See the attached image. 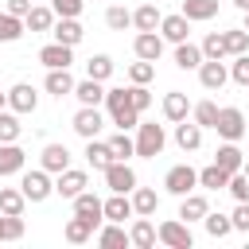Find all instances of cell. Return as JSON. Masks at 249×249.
I'll return each mask as SVG.
<instances>
[{
  "label": "cell",
  "instance_id": "cell-1",
  "mask_svg": "<svg viewBox=\"0 0 249 249\" xmlns=\"http://www.w3.org/2000/svg\"><path fill=\"white\" fill-rule=\"evenodd\" d=\"M105 109H109L113 124H117V128H124V132L140 124V109L132 105V93H128L124 86H117V89H105Z\"/></svg>",
  "mask_w": 249,
  "mask_h": 249
},
{
  "label": "cell",
  "instance_id": "cell-2",
  "mask_svg": "<svg viewBox=\"0 0 249 249\" xmlns=\"http://www.w3.org/2000/svg\"><path fill=\"white\" fill-rule=\"evenodd\" d=\"M163 144H167V136H163V124H156V121H148V124H136V156H144V160H156V156L163 152Z\"/></svg>",
  "mask_w": 249,
  "mask_h": 249
},
{
  "label": "cell",
  "instance_id": "cell-3",
  "mask_svg": "<svg viewBox=\"0 0 249 249\" xmlns=\"http://www.w3.org/2000/svg\"><path fill=\"white\" fill-rule=\"evenodd\" d=\"M19 191L27 195V202H47L54 195V183H51V171L47 167H35V171H23L19 179Z\"/></svg>",
  "mask_w": 249,
  "mask_h": 249
},
{
  "label": "cell",
  "instance_id": "cell-4",
  "mask_svg": "<svg viewBox=\"0 0 249 249\" xmlns=\"http://www.w3.org/2000/svg\"><path fill=\"white\" fill-rule=\"evenodd\" d=\"M101 175H105V187L117 191V195H132L136 191V171L128 167V160H113Z\"/></svg>",
  "mask_w": 249,
  "mask_h": 249
},
{
  "label": "cell",
  "instance_id": "cell-5",
  "mask_svg": "<svg viewBox=\"0 0 249 249\" xmlns=\"http://www.w3.org/2000/svg\"><path fill=\"white\" fill-rule=\"evenodd\" d=\"M245 113L237 109V105H226V109H218V124H214V132L222 136V140H241L245 136Z\"/></svg>",
  "mask_w": 249,
  "mask_h": 249
},
{
  "label": "cell",
  "instance_id": "cell-6",
  "mask_svg": "<svg viewBox=\"0 0 249 249\" xmlns=\"http://www.w3.org/2000/svg\"><path fill=\"white\" fill-rule=\"evenodd\" d=\"M163 187H167L171 195H179V198H183V195H191V191L198 187V171H195L191 163H175V167L163 175Z\"/></svg>",
  "mask_w": 249,
  "mask_h": 249
},
{
  "label": "cell",
  "instance_id": "cell-7",
  "mask_svg": "<svg viewBox=\"0 0 249 249\" xmlns=\"http://www.w3.org/2000/svg\"><path fill=\"white\" fill-rule=\"evenodd\" d=\"M156 230H160V241L171 245V249H191V245H195V237H191V222H183V218L160 222Z\"/></svg>",
  "mask_w": 249,
  "mask_h": 249
},
{
  "label": "cell",
  "instance_id": "cell-8",
  "mask_svg": "<svg viewBox=\"0 0 249 249\" xmlns=\"http://www.w3.org/2000/svg\"><path fill=\"white\" fill-rule=\"evenodd\" d=\"M101 128H105V117L97 113V105H82V109L74 113V132H78L82 140H93Z\"/></svg>",
  "mask_w": 249,
  "mask_h": 249
},
{
  "label": "cell",
  "instance_id": "cell-9",
  "mask_svg": "<svg viewBox=\"0 0 249 249\" xmlns=\"http://www.w3.org/2000/svg\"><path fill=\"white\" fill-rule=\"evenodd\" d=\"M86 187H89V175L78 171V167H66V171H58V179H54V195H62V198H78Z\"/></svg>",
  "mask_w": 249,
  "mask_h": 249
},
{
  "label": "cell",
  "instance_id": "cell-10",
  "mask_svg": "<svg viewBox=\"0 0 249 249\" xmlns=\"http://www.w3.org/2000/svg\"><path fill=\"white\" fill-rule=\"evenodd\" d=\"M35 105H39V93H35L31 82H16L8 89V109L12 113H35Z\"/></svg>",
  "mask_w": 249,
  "mask_h": 249
},
{
  "label": "cell",
  "instance_id": "cell-11",
  "mask_svg": "<svg viewBox=\"0 0 249 249\" xmlns=\"http://www.w3.org/2000/svg\"><path fill=\"white\" fill-rule=\"evenodd\" d=\"M160 35H163V43H187V35H191V19H187L183 12L163 16V19H160Z\"/></svg>",
  "mask_w": 249,
  "mask_h": 249
},
{
  "label": "cell",
  "instance_id": "cell-12",
  "mask_svg": "<svg viewBox=\"0 0 249 249\" xmlns=\"http://www.w3.org/2000/svg\"><path fill=\"white\" fill-rule=\"evenodd\" d=\"M132 51H136V58H148V62H156V58L163 54V35H160V31H136V39H132Z\"/></svg>",
  "mask_w": 249,
  "mask_h": 249
},
{
  "label": "cell",
  "instance_id": "cell-13",
  "mask_svg": "<svg viewBox=\"0 0 249 249\" xmlns=\"http://www.w3.org/2000/svg\"><path fill=\"white\" fill-rule=\"evenodd\" d=\"M39 62L47 66V70H62V66H70L74 62V47H66V43H47L43 51H39Z\"/></svg>",
  "mask_w": 249,
  "mask_h": 249
},
{
  "label": "cell",
  "instance_id": "cell-14",
  "mask_svg": "<svg viewBox=\"0 0 249 249\" xmlns=\"http://www.w3.org/2000/svg\"><path fill=\"white\" fill-rule=\"evenodd\" d=\"M198 82H202L206 89H222V86L230 82L226 62H222V58H202V66H198Z\"/></svg>",
  "mask_w": 249,
  "mask_h": 249
},
{
  "label": "cell",
  "instance_id": "cell-15",
  "mask_svg": "<svg viewBox=\"0 0 249 249\" xmlns=\"http://www.w3.org/2000/svg\"><path fill=\"white\" fill-rule=\"evenodd\" d=\"M70 202H74V214H82V218H89V222L101 226V218H105V202H101L93 191H82V195L70 198Z\"/></svg>",
  "mask_w": 249,
  "mask_h": 249
},
{
  "label": "cell",
  "instance_id": "cell-16",
  "mask_svg": "<svg viewBox=\"0 0 249 249\" xmlns=\"http://www.w3.org/2000/svg\"><path fill=\"white\" fill-rule=\"evenodd\" d=\"M128 237H132V245H136V249H152V245L160 241V230L148 222V214H136V222H132Z\"/></svg>",
  "mask_w": 249,
  "mask_h": 249
},
{
  "label": "cell",
  "instance_id": "cell-17",
  "mask_svg": "<svg viewBox=\"0 0 249 249\" xmlns=\"http://www.w3.org/2000/svg\"><path fill=\"white\" fill-rule=\"evenodd\" d=\"M163 117L171 121V124H179V121H187V113H191V101H187V93H179V89H171V93H163Z\"/></svg>",
  "mask_w": 249,
  "mask_h": 249
},
{
  "label": "cell",
  "instance_id": "cell-18",
  "mask_svg": "<svg viewBox=\"0 0 249 249\" xmlns=\"http://www.w3.org/2000/svg\"><path fill=\"white\" fill-rule=\"evenodd\" d=\"M39 167H47L51 175L66 171V167H70V152H66V144H47L43 156H39Z\"/></svg>",
  "mask_w": 249,
  "mask_h": 249
},
{
  "label": "cell",
  "instance_id": "cell-19",
  "mask_svg": "<svg viewBox=\"0 0 249 249\" xmlns=\"http://www.w3.org/2000/svg\"><path fill=\"white\" fill-rule=\"evenodd\" d=\"M86 160H89V167L93 171H105L109 163H113V148H109V140H86Z\"/></svg>",
  "mask_w": 249,
  "mask_h": 249
},
{
  "label": "cell",
  "instance_id": "cell-20",
  "mask_svg": "<svg viewBox=\"0 0 249 249\" xmlns=\"http://www.w3.org/2000/svg\"><path fill=\"white\" fill-rule=\"evenodd\" d=\"M214 163H218V167H226L230 175H233V171H241V167H245V156H241L237 140H226V144L214 152Z\"/></svg>",
  "mask_w": 249,
  "mask_h": 249
},
{
  "label": "cell",
  "instance_id": "cell-21",
  "mask_svg": "<svg viewBox=\"0 0 249 249\" xmlns=\"http://www.w3.org/2000/svg\"><path fill=\"white\" fill-rule=\"evenodd\" d=\"M23 160H27V152L12 140V144H0V175H16V171H23Z\"/></svg>",
  "mask_w": 249,
  "mask_h": 249
},
{
  "label": "cell",
  "instance_id": "cell-22",
  "mask_svg": "<svg viewBox=\"0 0 249 249\" xmlns=\"http://www.w3.org/2000/svg\"><path fill=\"white\" fill-rule=\"evenodd\" d=\"M47 93H54V97H66V93H74V78H70V66H62V70H47Z\"/></svg>",
  "mask_w": 249,
  "mask_h": 249
},
{
  "label": "cell",
  "instance_id": "cell-23",
  "mask_svg": "<svg viewBox=\"0 0 249 249\" xmlns=\"http://www.w3.org/2000/svg\"><path fill=\"white\" fill-rule=\"evenodd\" d=\"M132 214H136V210H132V198H128V195H117V191H113V195L105 198V222H124V218H132Z\"/></svg>",
  "mask_w": 249,
  "mask_h": 249
},
{
  "label": "cell",
  "instance_id": "cell-24",
  "mask_svg": "<svg viewBox=\"0 0 249 249\" xmlns=\"http://www.w3.org/2000/svg\"><path fill=\"white\" fill-rule=\"evenodd\" d=\"M206 210H210V202H206L202 195H195V191L183 195V202H179V218H183V222H202Z\"/></svg>",
  "mask_w": 249,
  "mask_h": 249
},
{
  "label": "cell",
  "instance_id": "cell-25",
  "mask_svg": "<svg viewBox=\"0 0 249 249\" xmlns=\"http://www.w3.org/2000/svg\"><path fill=\"white\" fill-rule=\"evenodd\" d=\"M97 245H101V249H124V245H132V237H128V230H124L121 222H109V226L97 233Z\"/></svg>",
  "mask_w": 249,
  "mask_h": 249
},
{
  "label": "cell",
  "instance_id": "cell-26",
  "mask_svg": "<svg viewBox=\"0 0 249 249\" xmlns=\"http://www.w3.org/2000/svg\"><path fill=\"white\" fill-rule=\"evenodd\" d=\"M183 16L191 23H206L218 16V0H183Z\"/></svg>",
  "mask_w": 249,
  "mask_h": 249
},
{
  "label": "cell",
  "instance_id": "cell-27",
  "mask_svg": "<svg viewBox=\"0 0 249 249\" xmlns=\"http://www.w3.org/2000/svg\"><path fill=\"white\" fill-rule=\"evenodd\" d=\"M51 35H54L58 43H66V47H78L86 31H82V23H78V19H54V27H51Z\"/></svg>",
  "mask_w": 249,
  "mask_h": 249
},
{
  "label": "cell",
  "instance_id": "cell-28",
  "mask_svg": "<svg viewBox=\"0 0 249 249\" xmlns=\"http://www.w3.org/2000/svg\"><path fill=\"white\" fill-rule=\"evenodd\" d=\"M202 47H195V43H175V66L179 70H198L202 66Z\"/></svg>",
  "mask_w": 249,
  "mask_h": 249
},
{
  "label": "cell",
  "instance_id": "cell-29",
  "mask_svg": "<svg viewBox=\"0 0 249 249\" xmlns=\"http://www.w3.org/2000/svg\"><path fill=\"white\" fill-rule=\"evenodd\" d=\"M74 97H78L82 105H101V101H105V86H101L97 78H89V74H86V82H78V86H74Z\"/></svg>",
  "mask_w": 249,
  "mask_h": 249
},
{
  "label": "cell",
  "instance_id": "cell-30",
  "mask_svg": "<svg viewBox=\"0 0 249 249\" xmlns=\"http://www.w3.org/2000/svg\"><path fill=\"white\" fill-rule=\"evenodd\" d=\"M93 230H97V222H89V218H82V214H74L70 222H66V241H74V245H82V241H89L93 237Z\"/></svg>",
  "mask_w": 249,
  "mask_h": 249
},
{
  "label": "cell",
  "instance_id": "cell-31",
  "mask_svg": "<svg viewBox=\"0 0 249 249\" xmlns=\"http://www.w3.org/2000/svg\"><path fill=\"white\" fill-rule=\"evenodd\" d=\"M160 19H163V12H160L156 4H140V8L132 12V27H136V31H156Z\"/></svg>",
  "mask_w": 249,
  "mask_h": 249
},
{
  "label": "cell",
  "instance_id": "cell-32",
  "mask_svg": "<svg viewBox=\"0 0 249 249\" xmlns=\"http://www.w3.org/2000/svg\"><path fill=\"white\" fill-rule=\"evenodd\" d=\"M54 19H58V16H54V8L35 4V8L27 12V19H23V23H27V31H51V27H54Z\"/></svg>",
  "mask_w": 249,
  "mask_h": 249
},
{
  "label": "cell",
  "instance_id": "cell-33",
  "mask_svg": "<svg viewBox=\"0 0 249 249\" xmlns=\"http://www.w3.org/2000/svg\"><path fill=\"white\" fill-rule=\"evenodd\" d=\"M175 144H179L183 152H195V148L202 144V124H187V121H179V124H175Z\"/></svg>",
  "mask_w": 249,
  "mask_h": 249
},
{
  "label": "cell",
  "instance_id": "cell-34",
  "mask_svg": "<svg viewBox=\"0 0 249 249\" xmlns=\"http://www.w3.org/2000/svg\"><path fill=\"white\" fill-rule=\"evenodd\" d=\"M226 183H230V171L218 167V163H210V167L198 171V187H206V191H226Z\"/></svg>",
  "mask_w": 249,
  "mask_h": 249
},
{
  "label": "cell",
  "instance_id": "cell-35",
  "mask_svg": "<svg viewBox=\"0 0 249 249\" xmlns=\"http://www.w3.org/2000/svg\"><path fill=\"white\" fill-rule=\"evenodd\" d=\"M23 31H27V23H23L19 16H12V12L4 8V12H0V43H16V39H19Z\"/></svg>",
  "mask_w": 249,
  "mask_h": 249
},
{
  "label": "cell",
  "instance_id": "cell-36",
  "mask_svg": "<svg viewBox=\"0 0 249 249\" xmlns=\"http://www.w3.org/2000/svg\"><path fill=\"white\" fill-rule=\"evenodd\" d=\"M156 206H160V195H156L152 187H136V191H132V210H136V214H148V218H152Z\"/></svg>",
  "mask_w": 249,
  "mask_h": 249
},
{
  "label": "cell",
  "instance_id": "cell-37",
  "mask_svg": "<svg viewBox=\"0 0 249 249\" xmlns=\"http://www.w3.org/2000/svg\"><path fill=\"white\" fill-rule=\"evenodd\" d=\"M19 132H23V124H19V113H12V109H0V144H12V140H19Z\"/></svg>",
  "mask_w": 249,
  "mask_h": 249
},
{
  "label": "cell",
  "instance_id": "cell-38",
  "mask_svg": "<svg viewBox=\"0 0 249 249\" xmlns=\"http://www.w3.org/2000/svg\"><path fill=\"white\" fill-rule=\"evenodd\" d=\"M109 148H113V160H128V156H136V140H132L124 128H117V132L109 136Z\"/></svg>",
  "mask_w": 249,
  "mask_h": 249
},
{
  "label": "cell",
  "instance_id": "cell-39",
  "mask_svg": "<svg viewBox=\"0 0 249 249\" xmlns=\"http://www.w3.org/2000/svg\"><path fill=\"white\" fill-rule=\"evenodd\" d=\"M222 39H226V54H230V58H233V54H245V51H249V31H245V27L222 31Z\"/></svg>",
  "mask_w": 249,
  "mask_h": 249
},
{
  "label": "cell",
  "instance_id": "cell-40",
  "mask_svg": "<svg viewBox=\"0 0 249 249\" xmlns=\"http://www.w3.org/2000/svg\"><path fill=\"white\" fill-rule=\"evenodd\" d=\"M202 226H206L210 237H226V233H233V218H230V214H210V210H206Z\"/></svg>",
  "mask_w": 249,
  "mask_h": 249
},
{
  "label": "cell",
  "instance_id": "cell-41",
  "mask_svg": "<svg viewBox=\"0 0 249 249\" xmlns=\"http://www.w3.org/2000/svg\"><path fill=\"white\" fill-rule=\"evenodd\" d=\"M23 206H27V195L23 191H16V187H4L0 191V210L4 214H23Z\"/></svg>",
  "mask_w": 249,
  "mask_h": 249
},
{
  "label": "cell",
  "instance_id": "cell-42",
  "mask_svg": "<svg viewBox=\"0 0 249 249\" xmlns=\"http://www.w3.org/2000/svg\"><path fill=\"white\" fill-rule=\"evenodd\" d=\"M152 78H156V62L140 58V62H132V66H128V82H132V86H148Z\"/></svg>",
  "mask_w": 249,
  "mask_h": 249
},
{
  "label": "cell",
  "instance_id": "cell-43",
  "mask_svg": "<svg viewBox=\"0 0 249 249\" xmlns=\"http://www.w3.org/2000/svg\"><path fill=\"white\" fill-rule=\"evenodd\" d=\"M86 74L97 78V82H105V78L113 74V58H109V54H93V58L86 62Z\"/></svg>",
  "mask_w": 249,
  "mask_h": 249
},
{
  "label": "cell",
  "instance_id": "cell-44",
  "mask_svg": "<svg viewBox=\"0 0 249 249\" xmlns=\"http://www.w3.org/2000/svg\"><path fill=\"white\" fill-rule=\"evenodd\" d=\"M191 113H195V124H202V128H214L218 124V105L214 101H198Z\"/></svg>",
  "mask_w": 249,
  "mask_h": 249
},
{
  "label": "cell",
  "instance_id": "cell-45",
  "mask_svg": "<svg viewBox=\"0 0 249 249\" xmlns=\"http://www.w3.org/2000/svg\"><path fill=\"white\" fill-rule=\"evenodd\" d=\"M105 23H109L113 31H124V27H132V12L121 8V4H113V8L105 12Z\"/></svg>",
  "mask_w": 249,
  "mask_h": 249
},
{
  "label": "cell",
  "instance_id": "cell-46",
  "mask_svg": "<svg viewBox=\"0 0 249 249\" xmlns=\"http://www.w3.org/2000/svg\"><path fill=\"white\" fill-rule=\"evenodd\" d=\"M226 191H230L237 202H249V175H245V171H233L230 183H226Z\"/></svg>",
  "mask_w": 249,
  "mask_h": 249
},
{
  "label": "cell",
  "instance_id": "cell-47",
  "mask_svg": "<svg viewBox=\"0 0 249 249\" xmlns=\"http://www.w3.org/2000/svg\"><path fill=\"white\" fill-rule=\"evenodd\" d=\"M51 8H54L58 19H78L82 8H86V0H51Z\"/></svg>",
  "mask_w": 249,
  "mask_h": 249
},
{
  "label": "cell",
  "instance_id": "cell-48",
  "mask_svg": "<svg viewBox=\"0 0 249 249\" xmlns=\"http://www.w3.org/2000/svg\"><path fill=\"white\" fill-rule=\"evenodd\" d=\"M202 54H206V58H226V39H222V31H210V35L202 39Z\"/></svg>",
  "mask_w": 249,
  "mask_h": 249
},
{
  "label": "cell",
  "instance_id": "cell-49",
  "mask_svg": "<svg viewBox=\"0 0 249 249\" xmlns=\"http://www.w3.org/2000/svg\"><path fill=\"white\" fill-rule=\"evenodd\" d=\"M230 78L237 86H249V51L245 54H233V66H230Z\"/></svg>",
  "mask_w": 249,
  "mask_h": 249
},
{
  "label": "cell",
  "instance_id": "cell-50",
  "mask_svg": "<svg viewBox=\"0 0 249 249\" xmlns=\"http://www.w3.org/2000/svg\"><path fill=\"white\" fill-rule=\"evenodd\" d=\"M128 93H132V105H136L140 113L152 105V89H148V86H128Z\"/></svg>",
  "mask_w": 249,
  "mask_h": 249
},
{
  "label": "cell",
  "instance_id": "cell-51",
  "mask_svg": "<svg viewBox=\"0 0 249 249\" xmlns=\"http://www.w3.org/2000/svg\"><path fill=\"white\" fill-rule=\"evenodd\" d=\"M230 218H233V230H249V202H237Z\"/></svg>",
  "mask_w": 249,
  "mask_h": 249
},
{
  "label": "cell",
  "instance_id": "cell-52",
  "mask_svg": "<svg viewBox=\"0 0 249 249\" xmlns=\"http://www.w3.org/2000/svg\"><path fill=\"white\" fill-rule=\"evenodd\" d=\"M35 8V0H8V12L12 16H19V19H27V12Z\"/></svg>",
  "mask_w": 249,
  "mask_h": 249
},
{
  "label": "cell",
  "instance_id": "cell-53",
  "mask_svg": "<svg viewBox=\"0 0 249 249\" xmlns=\"http://www.w3.org/2000/svg\"><path fill=\"white\" fill-rule=\"evenodd\" d=\"M233 4H237V8H241V12H249V0H233Z\"/></svg>",
  "mask_w": 249,
  "mask_h": 249
},
{
  "label": "cell",
  "instance_id": "cell-54",
  "mask_svg": "<svg viewBox=\"0 0 249 249\" xmlns=\"http://www.w3.org/2000/svg\"><path fill=\"white\" fill-rule=\"evenodd\" d=\"M0 109H8V93H0Z\"/></svg>",
  "mask_w": 249,
  "mask_h": 249
},
{
  "label": "cell",
  "instance_id": "cell-55",
  "mask_svg": "<svg viewBox=\"0 0 249 249\" xmlns=\"http://www.w3.org/2000/svg\"><path fill=\"white\" fill-rule=\"evenodd\" d=\"M241 171H245V175H249V160H245V167H241Z\"/></svg>",
  "mask_w": 249,
  "mask_h": 249
},
{
  "label": "cell",
  "instance_id": "cell-56",
  "mask_svg": "<svg viewBox=\"0 0 249 249\" xmlns=\"http://www.w3.org/2000/svg\"><path fill=\"white\" fill-rule=\"evenodd\" d=\"M245 31H249V12H245Z\"/></svg>",
  "mask_w": 249,
  "mask_h": 249
},
{
  "label": "cell",
  "instance_id": "cell-57",
  "mask_svg": "<svg viewBox=\"0 0 249 249\" xmlns=\"http://www.w3.org/2000/svg\"><path fill=\"white\" fill-rule=\"evenodd\" d=\"M245 136H249V128H245Z\"/></svg>",
  "mask_w": 249,
  "mask_h": 249
}]
</instances>
